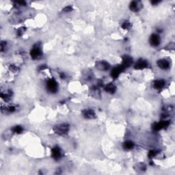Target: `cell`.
<instances>
[{"instance_id":"6da1fadb","label":"cell","mask_w":175,"mask_h":175,"mask_svg":"<svg viewBox=\"0 0 175 175\" xmlns=\"http://www.w3.org/2000/svg\"><path fill=\"white\" fill-rule=\"evenodd\" d=\"M54 131L56 133H58L60 135H63L66 134L69 131V126L66 123H62L58 125L55 126Z\"/></svg>"},{"instance_id":"5bb4252c","label":"cell","mask_w":175,"mask_h":175,"mask_svg":"<svg viewBox=\"0 0 175 175\" xmlns=\"http://www.w3.org/2000/svg\"><path fill=\"white\" fill-rule=\"evenodd\" d=\"M165 81L164 80H155V82H153V86L154 88L155 89H161L163 88L165 86Z\"/></svg>"},{"instance_id":"ac0fdd59","label":"cell","mask_w":175,"mask_h":175,"mask_svg":"<svg viewBox=\"0 0 175 175\" xmlns=\"http://www.w3.org/2000/svg\"><path fill=\"white\" fill-rule=\"evenodd\" d=\"M157 154H158V151H155V150H151V151H150L149 153V158L152 159V158L155 157Z\"/></svg>"},{"instance_id":"44dd1931","label":"cell","mask_w":175,"mask_h":175,"mask_svg":"<svg viewBox=\"0 0 175 175\" xmlns=\"http://www.w3.org/2000/svg\"><path fill=\"white\" fill-rule=\"evenodd\" d=\"M72 10V7L71 6H66V8H64V10H63V11L64 12H70Z\"/></svg>"},{"instance_id":"7402d4cb","label":"cell","mask_w":175,"mask_h":175,"mask_svg":"<svg viewBox=\"0 0 175 175\" xmlns=\"http://www.w3.org/2000/svg\"><path fill=\"white\" fill-rule=\"evenodd\" d=\"M60 78H62V79H65L66 78V75L64 73H62L60 75Z\"/></svg>"},{"instance_id":"9c48e42d","label":"cell","mask_w":175,"mask_h":175,"mask_svg":"<svg viewBox=\"0 0 175 175\" xmlns=\"http://www.w3.org/2000/svg\"><path fill=\"white\" fill-rule=\"evenodd\" d=\"M147 66H148V62H147V60H143V59H139L138 61L135 64L134 68L135 69L141 70L147 68Z\"/></svg>"},{"instance_id":"3957f363","label":"cell","mask_w":175,"mask_h":175,"mask_svg":"<svg viewBox=\"0 0 175 175\" xmlns=\"http://www.w3.org/2000/svg\"><path fill=\"white\" fill-rule=\"evenodd\" d=\"M42 50L39 45H34L31 50L30 55L32 59L37 60L42 56Z\"/></svg>"},{"instance_id":"7a4b0ae2","label":"cell","mask_w":175,"mask_h":175,"mask_svg":"<svg viewBox=\"0 0 175 175\" xmlns=\"http://www.w3.org/2000/svg\"><path fill=\"white\" fill-rule=\"evenodd\" d=\"M47 89L49 92L54 94L58 91V84L54 79H50L47 82Z\"/></svg>"},{"instance_id":"277c9868","label":"cell","mask_w":175,"mask_h":175,"mask_svg":"<svg viewBox=\"0 0 175 175\" xmlns=\"http://www.w3.org/2000/svg\"><path fill=\"white\" fill-rule=\"evenodd\" d=\"M169 124H170V122L168 121V120H163L161 122H156V123L154 124L153 128L155 131H158L161 129H163L168 127L169 126Z\"/></svg>"},{"instance_id":"d6986e66","label":"cell","mask_w":175,"mask_h":175,"mask_svg":"<svg viewBox=\"0 0 175 175\" xmlns=\"http://www.w3.org/2000/svg\"><path fill=\"white\" fill-rule=\"evenodd\" d=\"M122 28H123L124 30H128V29H129L131 28V23L129 21H124L122 25Z\"/></svg>"},{"instance_id":"30bf717a","label":"cell","mask_w":175,"mask_h":175,"mask_svg":"<svg viewBox=\"0 0 175 175\" xmlns=\"http://www.w3.org/2000/svg\"><path fill=\"white\" fill-rule=\"evenodd\" d=\"M129 8L133 12H138L142 8V4L140 1H133L129 4Z\"/></svg>"},{"instance_id":"4fadbf2b","label":"cell","mask_w":175,"mask_h":175,"mask_svg":"<svg viewBox=\"0 0 175 175\" xmlns=\"http://www.w3.org/2000/svg\"><path fill=\"white\" fill-rule=\"evenodd\" d=\"M97 66L101 70H107L108 69H110V64L105 61H101L98 62Z\"/></svg>"},{"instance_id":"7c38bea8","label":"cell","mask_w":175,"mask_h":175,"mask_svg":"<svg viewBox=\"0 0 175 175\" xmlns=\"http://www.w3.org/2000/svg\"><path fill=\"white\" fill-rule=\"evenodd\" d=\"M82 114L84 117L86 119H92L95 117V113L92 110L86 109L82 112Z\"/></svg>"},{"instance_id":"5b68a950","label":"cell","mask_w":175,"mask_h":175,"mask_svg":"<svg viewBox=\"0 0 175 175\" xmlns=\"http://www.w3.org/2000/svg\"><path fill=\"white\" fill-rule=\"evenodd\" d=\"M62 149L58 147H55L52 149L51 151V155L52 157L55 160H59L62 157Z\"/></svg>"},{"instance_id":"e0dca14e","label":"cell","mask_w":175,"mask_h":175,"mask_svg":"<svg viewBox=\"0 0 175 175\" xmlns=\"http://www.w3.org/2000/svg\"><path fill=\"white\" fill-rule=\"evenodd\" d=\"M12 129L14 133H17V134H20V133H21L23 131V128L21 125H15Z\"/></svg>"},{"instance_id":"8fae6325","label":"cell","mask_w":175,"mask_h":175,"mask_svg":"<svg viewBox=\"0 0 175 175\" xmlns=\"http://www.w3.org/2000/svg\"><path fill=\"white\" fill-rule=\"evenodd\" d=\"M124 68L122 67V65H120L117 66V67L114 68L112 69V72H111V76L114 79L117 78L118 76L120 75V74L121 73L122 70H123Z\"/></svg>"},{"instance_id":"ba28073f","label":"cell","mask_w":175,"mask_h":175,"mask_svg":"<svg viewBox=\"0 0 175 175\" xmlns=\"http://www.w3.org/2000/svg\"><path fill=\"white\" fill-rule=\"evenodd\" d=\"M132 64H133V59L132 58L130 57V56L124 55V57L122 58V63L121 65L124 68L129 67Z\"/></svg>"},{"instance_id":"52a82bcc","label":"cell","mask_w":175,"mask_h":175,"mask_svg":"<svg viewBox=\"0 0 175 175\" xmlns=\"http://www.w3.org/2000/svg\"><path fill=\"white\" fill-rule=\"evenodd\" d=\"M157 66L162 70H167L170 68V64L168 60L166 59H160L157 62Z\"/></svg>"},{"instance_id":"2e32d148","label":"cell","mask_w":175,"mask_h":175,"mask_svg":"<svg viewBox=\"0 0 175 175\" xmlns=\"http://www.w3.org/2000/svg\"><path fill=\"white\" fill-rule=\"evenodd\" d=\"M134 146H135L134 143H133L132 141H130V140L125 141L123 144V148L126 150L133 149V147H134Z\"/></svg>"},{"instance_id":"8992f818","label":"cell","mask_w":175,"mask_h":175,"mask_svg":"<svg viewBox=\"0 0 175 175\" xmlns=\"http://www.w3.org/2000/svg\"><path fill=\"white\" fill-rule=\"evenodd\" d=\"M149 42L153 47H157L158 45H159L160 42H161L159 36L156 34H152L151 37H150Z\"/></svg>"},{"instance_id":"ffe728a7","label":"cell","mask_w":175,"mask_h":175,"mask_svg":"<svg viewBox=\"0 0 175 175\" xmlns=\"http://www.w3.org/2000/svg\"><path fill=\"white\" fill-rule=\"evenodd\" d=\"M26 31V29H25L24 28H21L20 29H18V30H17V35L18 36H21V35L23 34V32Z\"/></svg>"},{"instance_id":"9a60e30c","label":"cell","mask_w":175,"mask_h":175,"mask_svg":"<svg viewBox=\"0 0 175 175\" xmlns=\"http://www.w3.org/2000/svg\"><path fill=\"white\" fill-rule=\"evenodd\" d=\"M104 90H105V91L107 92V93L114 94V93H115V92L116 90V86H114V84H110L105 86V88H104Z\"/></svg>"}]
</instances>
